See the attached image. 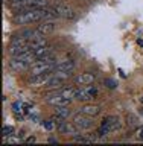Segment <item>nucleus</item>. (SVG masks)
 I'll return each instance as SVG.
<instances>
[{
  "label": "nucleus",
  "mask_w": 143,
  "mask_h": 146,
  "mask_svg": "<svg viewBox=\"0 0 143 146\" xmlns=\"http://www.w3.org/2000/svg\"><path fill=\"white\" fill-rule=\"evenodd\" d=\"M31 8H47V0H29Z\"/></svg>",
  "instance_id": "nucleus-19"
},
{
  "label": "nucleus",
  "mask_w": 143,
  "mask_h": 146,
  "mask_svg": "<svg viewBox=\"0 0 143 146\" xmlns=\"http://www.w3.org/2000/svg\"><path fill=\"white\" fill-rule=\"evenodd\" d=\"M75 68V61L73 59H63L58 61L55 66V72H72Z\"/></svg>",
  "instance_id": "nucleus-13"
},
{
  "label": "nucleus",
  "mask_w": 143,
  "mask_h": 146,
  "mask_svg": "<svg viewBox=\"0 0 143 146\" xmlns=\"http://www.w3.org/2000/svg\"><path fill=\"white\" fill-rule=\"evenodd\" d=\"M96 79V75L91 72H84V73H79L75 79V84L76 85H91Z\"/></svg>",
  "instance_id": "nucleus-6"
},
{
  "label": "nucleus",
  "mask_w": 143,
  "mask_h": 146,
  "mask_svg": "<svg viewBox=\"0 0 143 146\" xmlns=\"http://www.w3.org/2000/svg\"><path fill=\"white\" fill-rule=\"evenodd\" d=\"M49 143H58V140L55 137H49Z\"/></svg>",
  "instance_id": "nucleus-28"
},
{
  "label": "nucleus",
  "mask_w": 143,
  "mask_h": 146,
  "mask_svg": "<svg viewBox=\"0 0 143 146\" xmlns=\"http://www.w3.org/2000/svg\"><path fill=\"white\" fill-rule=\"evenodd\" d=\"M55 114L63 119H67L72 114V111L69 108V105H59V107H55Z\"/></svg>",
  "instance_id": "nucleus-16"
},
{
  "label": "nucleus",
  "mask_w": 143,
  "mask_h": 146,
  "mask_svg": "<svg viewBox=\"0 0 143 146\" xmlns=\"http://www.w3.org/2000/svg\"><path fill=\"white\" fill-rule=\"evenodd\" d=\"M9 67H11V70L14 72H23V70H29V64L25 62L23 59H20L18 56H14L11 61H9Z\"/></svg>",
  "instance_id": "nucleus-11"
},
{
  "label": "nucleus",
  "mask_w": 143,
  "mask_h": 146,
  "mask_svg": "<svg viewBox=\"0 0 143 146\" xmlns=\"http://www.w3.org/2000/svg\"><path fill=\"white\" fill-rule=\"evenodd\" d=\"M73 123L78 126V129H91V128L94 126V122L93 119H91L90 116H87V114L84 113H79L76 114L75 117H73Z\"/></svg>",
  "instance_id": "nucleus-3"
},
{
  "label": "nucleus",
  "mask_w": 143,
  "mask_h": 146,
  "mask_svg": "<svg viewBox=\"0 0 143 146\" xmlns=\"http://www.w3.org/2000/svg\"><path fill=\"white\" fill-rule=\"evenodd\" d=\"M73 141H76V143H91L93 139H87V137H82L81 134H76L73 137Z\"/></svg>",
  "instance_id": "nucleus-21"
},
{
  "label": "nucleus",
  "mask_w": 143,
  "mask_h": 146,
  "mask_svg": "<svg viewBox=\"0 0 143 146\" xmlns=\"http://www.w3.org/2000/svg\"><path fill=\"white\" fill-rule=\"evenodd\" d=\"M12 135H14V134H12ZM12 135H9V139H8V140H5V143H9V145H14V143H21L20 137H12Z\"/></svg>",
  "instance_id": "nucleus-23"
},
{
  "label": "nucleus",
  "mask_w": 143,
  "mask_h": 146,
  "mask_svg": "<svg viewBox=\"0 0 143 146\" xmlns=\"http://www.w3.org/2000/svg\"><path fill=\"white\" fill-rule=\"evenodd\" d=\"M46 44H47V41H46L44 36H38V38H34V40L29 41V47H31V50L40 49V47H43V46H46Z\"/></svg>",
  "instance_id": "nucleus-17"
},
{
  "label": "nucleus",
  "mask_w": 143,
  "mask_h": 146,
  "mask_svg": "<svg viewBox=\"0 0 143 146\" xmlns=\"http://www.w3.org/2000/svg\"><path fill=\"white\" fill-rule=\"evenodd\" d=\"M120 126H122V123L117 116H107L102 120V123H100L98 135H110L111 132L120 129Z\"/></svg>",
  "instance_id": "nucleus-1"
},
{
  "label": "nucleus",
  "mask_w": 143,
  "mask_h": 146,
  "mask_svg": "<svg viewBox=\"0 0 143 146\" xmlns=\"http://www.w3.org/2000/svg\"><path fill=\"white\" fill-rule=\"evenodd\" d=\"M52 75H53V72H52V73H43V75H34V76H31L29 85H32V87H41V85H46Z\"/></svg>",
  "instance_id": "nucleus-8"
},
{
  "label": "nucleus",
  "mask_w": 143,
  "mask_h": 146,
  "mask_svg": "<svg viewBox=\"0 0 143 146\" xmlns=\"http://www.w3.org/2000/svg\"><path fill=\"white\" fill-rule=\"evenodd\" d=\"M57 131L59 132V134H66V135H72V137H75L76 134H79V132H78V126L75 125V123H69L66 120H63V122L58 123V125H57Z\"/></svg>",
  "instance_id": "nucleus-5"
},
{
  "label": "nucleus",
  "mask_w": 143,
  "mask_h": 146,
  "mask_svg": "<svg viewBox=\"0 0 143 146\" xmlns=\"http://www.w3.org/2000/svg\"><path fill=\"white\" fill-rule=\"evenodd\" d=\"M126 123L130 126H137V125H139V119H137L134 114H128V116H126Z\"/></svg>",
  "instance_id": "nucleus-20"
},
{
  "label": "nucleus",
  "mask_w": 143,
  "mask_h": 146,
  "mask_svg": "<svg viewBox=\"0 0 143 146\" xmlns=\"http://www.w3.org/2000/svg\"><path fill=\"white\" fill-rule=\"evenodd\" d=\"M34 53H35L37 59H40V58L47 56V55H52V53H53V50H52V46L46 44V46H43V47H40V49H35V50H34Z\"/></svg>",
  "instance_id": "nucleus-15"
},
{
  "label": "nucleus",
  "mask_w": 143,
  "mask_h": 146,
  "mask_svg": "<svg viewBox=\"0 0 143 146\" xmlns=\"http://www.w3.org/2000/svg\"><path fill=\"white\" fill-rule=\"evenodd\" d=\"M46 102L52 107H59V105H69L70 104V99L64 98V96L59 93V94H50L46 98Z\"/></svg>",
  "instance_id": "nucleus-9"
},
{
  "label": "nucleus",
  "mask_w": 143,
  "mask_h": 146,
  "mask_svg": "<svg viewBox=\"0 0 143 146\" xmlns=\"http://www.w3.org/2000/svg\"><path fill=\"white\" fill-rule=\"evenodd\" d=\"M61 94L64 96V98L73 100V99H76L78 88H75V87H67V88H63V90H61Z\"/></svg>",
  "instance_id": "nucleus-18"
},
{
  "label": "nucleus",
  "mask_w": 143,
  "mask_h": 146,
  "mask_svg": "<svg viewBox=\"0 0 143 146\" xmlns=\"http://www.w3.org/2000/svg\"><path fill=\"white\" fill-rule=\"evenodd\" d=\"M64 82H66V79H63L61 76H58V75L53 73V75L50 76V79L47 81L46 87H47V88H59V87L64 85Z\"/></svg>",
  "instance_id": "nucleus-14"
},
{
  "label": "nucleus",
  "mask_w": 143,
  "mask_h": 146,
  "mask_svg": "<svg viewBox=\"0 0 143 146\" xmlns=\"http://www.w3.org/2000/svg\"><path fill=\"white\" fill-rule=\"evenodd\" d=\"M55 27H57L55 21H52V20H43V21H41V25L37 26V31H38L41 35H47V34H52V32L55 31Z\"/></svg>",
  "instance_id": "nucleus-12"
},
{
  "label": "nucleus",
  "mask_w": 143,
  "mask_h": 146,
  "mask_svg": "<svg viewBox=\"0 0 143 146\" xmlns=\"http://www.w3.org/2000/svg\"><path fill=\"white\" fill-rule=\"evenodd\" d=\"M3 135L5 137H9V135H12V132H14V128L12 126H3Z\"/></svg>",
  "instance_id": "nucleus-24"
},
{
  "label": "nucleus",
  "mask_w": 143,
  "mask_h": 146,
  "mask_svg": "<svg viewBox=\"0 0 143 146\" xmlns=\"http://www.w3.org/2000/svg\"><path fill=\"white\" fill-rule=\"evenodd\" d=\"M57 62H47V61H35L32 66L29 67V73L31 76L34 75H43V73H52L55 70Z\"/></svg>",
  "instance_id": "nucleus-2"
},
{
  "label": "nucleus",
  "mask_w": 143,
  "mask_h": 146,
  "mask_svg": "<svg viewBox=\"0 0 143 146\" xmlns=\"http://www.w3.org/2000/svg\"><path fill=\"white\" fill-rule=\"evenodd\" d=\"M53 9L58 12L59 17H61V18H66V20H73V18L76 17L75 11H73L72 8L66 6V5H55Z\"/></svg>",
  "instance_id": "nucleus-7"
},
{
  "label": "nucleus",
  "mask_w": 143,
  "mask_h": 146,
  "mask_svg": "<svg viewBox=\"0 0 143 146\" xmlns=\"http://www.w3.org/2000/svg\"><path fill=\"white\" fill-rule=\"evenodd\" d=\"M35 141H37V139H35L34 135H31V137H27V139L25 140V143L26 145H31V143H35Z\"/></svg>",
  "instance_id": "nucleus-27"
},
{
  "label": "nucleus",
  "mask_w": 143,
  "mask_h": 146,
  "mask_svg": "<svg viewBox=\"0 0 143 146\" xmlns=\"http://www.w3.org/2000/svg\"><path fill=\"white\" fill-rule=\"evenodd\" d=\"M105 82L108 84V87H110V88H116V87H117V82H114L113 79H107Z\"/></svg>",
  "instance_id": "nucleus-26"
},
{
  "label": "nucleus",
  "mask_w": 143,
  "mask_h": 146,
  "mask_svg": "<svg viewBox=\"0 0 143 146\" xmlns=\"http://www.w3.org/2000/svg\"><path fill=\"white\" fill-rule=\"evenodd\" d=\"M44 128L47 131H52L53 128H57V123H55L52 119H49V120H44Z\"/></svg>",
  "instance_id": "nucleus-22"
},
{
  "label": "nucleus",
  "mask_w": 143,
  "mask_h": 146,
  "mask_svg": "<svg viewBox=\"0 0 143 146\" xmlns=\"http://www.w3.org/2000/svg\"><path fill=\"white\" fill-rule=\"evenodd\" d=\"M136 139L137 140H143V126H139L136 129Z\"/></svg>",
  "instance_id": "nucleus-25"
},
{
  "label": "nucleus",
  "mask_w": 143,
  "mask_h": 146,
  "mask_svg": "<svg viewBox=\"0 0 143 146\" xmlns=\"http://www.w3.org/2000/svg\"><path fill=\"white\" fill-rule=\"evenodd\" d=\"M100 111H102V107L98 105V104H85L84 107L81 108V113H84V114H87V116H90V117L99 116Z\"/></svg>",
  "instance_id": "nucleus-10"
},
{
  "label": "nucleus",
  "mask_w": 143,
  "mask_h": 146,
  "mask_svg": "<svg viewBox=\"0 0 143 146\" xmlns=\"http://www.w3.org/2000/svg\"><path fill=\"white\" fill-rule=\"evenodd\" d=\"M96 94H98V88L93 85H85L84 88L78 90V94H76V99L81 100V102H88L91 100L93 98H96Z\"/></svg>",
  "instance_id": "nucleus-4"
}]
</instances>
